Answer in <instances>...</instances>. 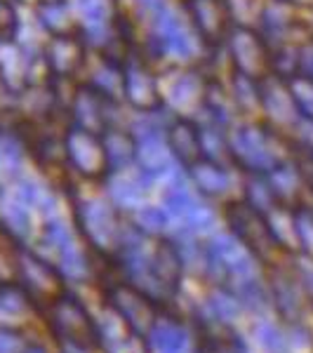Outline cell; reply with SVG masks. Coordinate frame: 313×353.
I'll list each match as a JSON object with an SVG mask.
<instances>
[{
  "mask_svg": "<svg viewBox=\"0 0 313 353\" xmlns=\"http://www.w3.org/2000/svg\"><path fill=\"white\" fill-rule=\"evenodd\" d=\"M233 149H236V156H241L245 163H252V165H266V163H269L266 141L254 128L236 130V137H233Z\"/></svg>",
  "mask_w": 313,
  "mask_h": 353,
  "instance_id": "cell-5",
  "label": "cell"
},
{
  "mask_svg": "<svg viewBox=\"0 0 313 353\" xmlns=\"http://www.w3.org/2000/svg\"><path fill=\"white\" fill-rule=\"evenodd\" d=\"M123 92L137 106H153L158 101L156 83L141 66H128L123 71Z\"/></svg>",
  "mask_w": 313,
  "mask_h": 353,
  "instance_id": "cell-4",
  "label": "cell"
},
{
  "mask_svg": "<svg viewBox=\"0 0 313 353\" xmlns=\"http://www.w3.org/2000/svg\"><path fill=\"white\" fill-rule=\"evenodd\" d=\"M41 17L45 19V24L52 26L57 33L64 31V28L68 26V8L64 3H48L45 8L41 10Z\"/></svg>",
  "mask_w": 313,
  "mask_h": 353,
  "instance_id": "cell-9",
  "label": "cell"
},
{
  "mask_svg": "<svg viewBox=\"0 0 313 353\" xmlns=\"http://www.w3.org/2000/svg\"><path fill=\"white\" fill-rule=\"evenodd\" d=\"M139 3L144 5V10H149V12H153V14H158L165 8L163 0H139Z\"/></svg>",
  "mask_w": 313,
  "mask_h": 353,
  "instance_id": "cell-13",
  "label": "cell"
},
{
  "mask_svg": "<svg viewBox=\"0 0 313 353\" xmlns=\"http://www.w3.org/2000/svg\"><path fill=\"white\" fill-rule=\"evenodd\" d=\"M301 64H304V73L309 81H313V45H309V48L301 52Z\"/></svg>",
  "mask_w": 313,
  "mask_h": 353,
  "instance_id": "cell-12",
  "label": "cell"
},
{
  "mask_svg": "<svg viewBox=\"0 0 313 353\" xmlns=\"http://www.w3.org/2000/svg\"><path fill=\"white\" fill-rule=\"evenodd\" d=\"M290 3H301V5H306V3H311V0H290Z\"/></svg>",
  "mask_w": 313,
  "mask_h": 353,
  "instance_id": "cell-14",
  "label": "cell"
},
{
  "mask_svg": "<svg viewBox=\"0 0 313 353\" xmlns=\"http://www.w3.org/2000/svg\"><path fill=\"white\" fill-rule=\"evenodd\" d=\"M156 36H158V43H161V50L172 57H179V59H186L191 57L193 52V45H191V38L189 33L184 31L181 21L174 17L170 10H161L156 14Z\"/></svg>",
  "mask_w": 313,
  "mask_h": 353,
  "instance_id": "cell-2",
  "label": "cell"
},
{
  "mask_svg": "<svg viewBox=\"0 0 313 353\" xmlns=\"http://www.w3.org/2000/svg\"><path fill=\"white\" fill-rule=\"evenodd\" d=\"M14 28V12L8 3L0 0V38H5L8 33H12Z\"/></svg>",
  "mask_w": 313,
  "mask_h": 353,
  "instance_id": "cell-11",
  "label": "cell"
},
{
  "mask_svg": "<svg viewBox=\"0 0 313 353\" xmlns=\"http://www.w3.org/2000/svg\"><path fill=\"white\" fill-rule=\"evenodd\" d=\"M189 12L205 41L214 43L224 36L226 5L221 0H189Z\"/></svg>",
  "mask_w": 313,
  "mask_h": 353,
  "instance_id": "cell-1",
  "label": "cell"
},
{
  "mask_svg": "<svg viewBox=\"0 0 313 353\" xmlns=\"http://www.w3.org/2000/svg\"><path fill=\"white\" fill-rule=\"evenodd\" d=\"M198 92H201V83H198L196 78H191V76H181L172 85H170L168 97H170V101H172L174 106L184 109V106H189V104L196 101Z\"/></svg>",
  "mask_w": 313,
  "mask_h": 353,
  "instance_id": "cell-8",
  "label": "cell"
},
{
  "mask_svg": "<svg viewBox=\"0 0 313 353\" xmlns=\"http://www.w3.org/2000/svg\"><path fill=\"white\" fill-rule=\"evenodd\" d=\"M48 54H50L48 59L52 61L54 71H59V73L73 71V68L81 64V59H83L81 45L73 41V38H68V36H57Z\"/></svg>",
  "mask_w": 313,
  "mask_h": 353,
  "instance_id": "cell-6",
  "label": "cell"
},
{
  "mask_svg": "<svg viewBox=\"0 0 313 353\" xmlns=\"http://www.w3.org/2000/svg\"><path fill=\"white\" fill-rule=\"evenodd\" d=\"M231 52L233 59H236V66L243 76L248 78H257V73L261 71V64H264V50H261V43L257 41V36L250 31H238L236 36L231 38Z\"/></svg>",
  "mask_w": 313,
  "mask_h": 353,
  "instance_id": "cell-3",
  "label": "cell"
},
{
  "mask_svg": "<svg viewBox=\"0 0 313 353\" xmlns=\"http://www.w3.org/2000/svg\"><path fill=\"white\" fill-rule=\"evenodd\" d=\"M83 14L92 26H101L106 19V0H83Z\"/></svg>",
  "mask_w": 313,
  "mask_h": 353,
  "instance_id": "cell-10",
  "label": "cell"
},
{
  "mask_svg": "<svg viewBox=\"0 0 313 353\" xmlns=\"http://www.w3.org/2000/svg\"><path fill=\"white\" fill-rule=\"evenodd\" d=\"M290 99H292L294 109L304 113L309 121H313V81L306 76H297L290 83Z\"/></svg>",
  "mask_w": 313,
  "mask_h": 353,
  "instance_id": "cell-7",
  "label": "cell"
}]
</instances>
